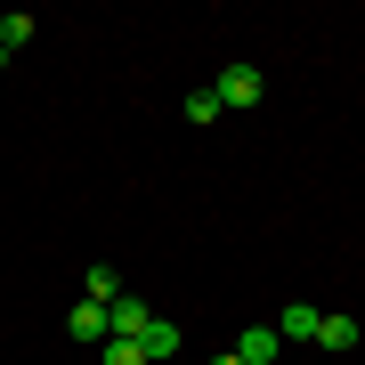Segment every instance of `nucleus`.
Masks as SVG:
<instances>
[{
	"label": "nucleus",
	"mask_w": 365,
	"mask_h": 365,
	"mask_svg": "<svg viewBox=\"0 0 365 365\" xmlns=\"http://www.w3.org/2000/svg\"><path fill=\"white\" fill-rule=\"evenodd\" d=\"M146 325H155V309H146L138 292H122L114 309H106V341H146Z\"/></svg>",
	"instance_id": "obj_1"
},
{
	"label": "nucleus",
	"mask_w": 365,
	"mask_h": 365,
	"mask_svg": "<svg viewBox=\"0 0 365 365\" xmlns=\"http://www.w3.org/2000/svg\"><path fill=\"white\" fill-rule=\"evenodd\" d=\"M211 98H220V114L227 106H260V66H227L220 81H211Z\"/></svg>",
	"instance_id": "obj_2"
},
{
	"label": "nucleus",
	"mask_w": 365,
	"mask_h": 365,
	"mask_svg": "<svg viewBox=\"0 0 365 365\" xmlns=\"http://www.w3.org/2000/svg\"><path fill=\"white\" fill-rule=\"evenodd\" d=\"M276 349H284V341H276V325H244L227 357H244V365H276Z\"/></svg>",
	"instance_id": "obj_3"
},
{
	"label": "nucleus",
	"mask_w": 365,
	"mask_h": 365,
	"mask_svg": "<svg viewBox=\"0 0 365 365\" xmlns=\"http://www.w3.org/2000/svg\"><path fill=\"white\" fill-rule=\"evenodd\" d=\"M122 292H130V284H122V268H106V260H98L90 276H81V300H98V309H114Z\"/></svg>",
	"instance_id": "obj_4"
},
{
	"label": "nucleus",
	"mask_w": 365,
	"mask_h": 365,
	"mask_svg": "<svg viewBox=\"0 0 365 365\" xmlns=\"http://www.w3.org/2000/svg\"><path fill=\"white\" fill-rule=\"evenodd\" d=\"M317 349H357V317H317Z\"/></svg>",
	"instance_id": "obj_5"
},
{
	"label": "nucleus",
	"mask_w": 365,
	"mask_h": 365,
	"mask_svg": "<svg viewBox=\"0 0 365 365\" xmlns=\"http://www.w3.org/2000/svg\"><path fill=\"white\" fill-rule=\"evenodd\" d=\"M66 333H73V341H106V309H98V300H81V309L66 317Z\"/></svg>",
	"instance_id": "obj_6"
},
{
	"label": "nucleus",
	"mask_w": 365,
	"mask_h": 365,
	"mask_svg": "<svg viewBox=\"0 0 365 365\" xmlns=\"http://www.w3.org/2000/svg\"><path fill=\"white\" fill-rule=\"evenodd\" d=\"M138 349H146V365H155V357H170V349H179V325H170V317H155V325H146V341H138Z\"/></svg>",
	"instance_id": "obj_7"
},
{
	"label": "nucleus",
	"mask_w": 365,
	"mask_h": 365,
	"mask_svg": "<svg viewBox=\"0 0 365 365\" xmlns=\"http://www.w3.org/2000/svg\"><path fill=\"white\" fill-rule=\"evenodd\" d=\"M276 341H317V309H284L276 317Z\"/></svg>",
	"instance_id": "obj_8"
},
{
	"label": "nucleus",
	"mask_w": 365,
	"mask_h": 365,
	"mask_svg": "<svg viewBox=\"0 0 365 365\" xmlns=\"http://www.w3.org/2000/svg\"><path fill=\"white\" fill-rule=\"evenodd\" d=\"M33 25H41V16H25V9H16V16H0V49H25Z\"/></svg>",
	"instance_id": "obj_9"
},
{
	"label": "nucleus",
	"mask_w": 365,
	"mask_h": 365,
	"mask_svg": "<svg viewBox=\"0 0 365 365\" xmlns=\"http://www.w3.org/2000/svg\"><path fill=\"white\" fill-rule=\"evenodd\" d=\"M98 365H146V349H138V341H106Z\"/></svg>",
	"instance_id": "obj_10"
},
{
	"label": "nucleus",
	"mask_w": 365,
	"mask_h": 365,
	"mask_svg": "<svg viewBox=\"0 0 365 365\" xmlns=\"http://www.w3.org/2000/svg\"><path fill=\"white\" fill-rule=\"evenodd\" d=\"M187 122H195V130H203V122H220V98H211V90H195V98H187Z\"/></svg>",
	"instance_id": "obj_11"
},
{
	"label": "nucleus",
	"mask_w": 365,
	"mask_h": 365,
	"mask_svg": "<svg viewBox=\"0 0 365 365\" xmlns=\"http://www.w3.org/2000/svg\"><path fill=\"white\" fill-rule=\"evenodd\" d=\"M211 365H244V357H211Z\"/></svg>",
	"instance_id": "obj_12"
},
{
	"label": "nucleus",
	"mask_w": 365,
	"mask_h": 365,
	"mask_svg": "<svg viewBox=\"0 0 365 365\" xmlns=\"http://www.w3.org/2000/svg\"><path fill=\"white\" fill-rule=\"evenodd\" d=\"M0 66H9V49H0Z\"/></svg>",
	"instance_id": "obj_13"
}]
</instances>
